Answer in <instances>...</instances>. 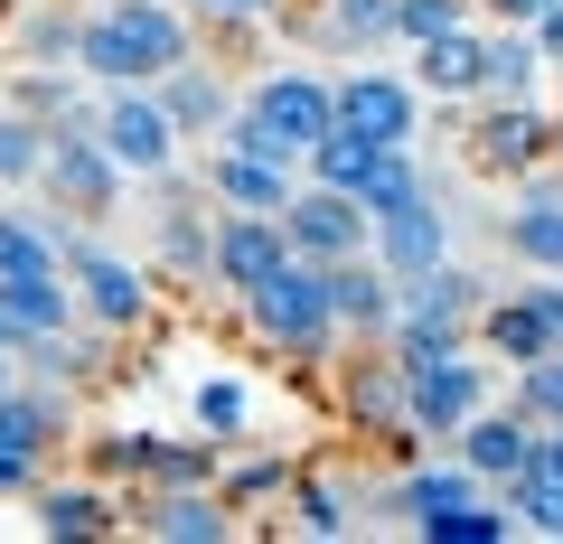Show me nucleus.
<instances>
[{
    "mask_svg": "<svg viewBox=\"0 0 563 544\" xmlns=\"http://www.w3.org/2000/svg\"><path fill=\"white\" fill-rule=\"evenodd\" d=\"M198 57V10L188 0H95L76 29V66L95 85H161Z\"/></svg>",
    "mask_w": 563,
    "mask_h": 544,
    "instance_id": "1",
    "label": "nucleus"
},
{
    "mask_svg": "<svg viewBox=\"0 0 563 544\" xmlns=\"http://www.w3.org/2000/svg\"><path fill=\"white\" fill-rule=\"evenodd\" d=\"M244 329H254L273 357H291V366H339V347H347V329H339V310H329V273L320 263H282L273 282H254L244 291Z\"/></svg>",
    "mask_w": 563,
    "mask_h": 544,
    "instance_id": "2",
    "label": "nucleus"
},
{
    "mask_svg": "<svg viewBox=\"0 0 563 544\" xmlns=\"http://www.w3.org/2000/svg\"><path fill=\"white\" fill-rule=\"evenodd\" d=\"M38 188H47V207H57V217L103 225L122 198H132V169L103 151L95 113H85V122H47V169H38Z\"/></svg>",
    "mask_w": 563,
    "mask_h": 544,
    "instance_id": "3",
    "label": "nucleus"
},
{
    "mask_svg": "<svg viewBox=\"0 0 563 544\" xmlns=\"http://www.w3.org/2000/svg\"><path fill=\"white\" fill-rule=\"evenodd\" d=\"M66 282H76V310L95 329H151V310H161V273L141 254H122V244H103V235H85L76 225V244H66Z\"/></svg>",
    "mask_w": 563,
    "mask_h": 544,
    "instance_id": "4",
    "label": "nucleus"
},
{
    "mask_svg": "<svg viewBox=\"0 0 563 544\" xmlns=\"http://www.w3.org/2000/svg\"><path fill=\"white\" fill-rule=\"evenodd\" d=\"M235 103L263 122V151H273V160H291V169H301V160H310V142L339 122V103H329V76H310V66H263V76L244 85Z\"/></svg>",
    "mask_w": 563,
    "mask_h": 544,
    "instance_id": "5",
    "label": "nucleus"
},
{
    "mask_svg": "<svg viewBox=\"0 0 563 544\" xmlns=\"http://www.w3.org/2000/svg\"><path fill=\"white\" fill-rule=\"evenodd\" d=\"M95 132H103V151H113L132 179H161V169H179V122H169V103L151 95V85H103V103H95Z\"/></svg>",
    "mask_w": 563,
    "mask_h": 544,
    "instance_id": "6",
    "label": "nucleus"
},
{
    "mask_svg": "<svg viewBox=\"0 0 563 544\" xmlns=\"http://www.w3.org/2000/svg\"><path fill=\"white\" fill-rule=\"evenodd\" d=\"M339 413H347V432L376 442V451H413L422 442L413 413H404V366H395V347H385V338H366V357L339 366Z\"/></svg>",
    "mask_w": 563,
    "mask_h": 544,
    "instance_id": "7",
    "label": "nucleus"
},
{
    "mask_svg": "<svg viewBox=\"0 0 563 544\" xmlns=\"http://www.w3.org/2000/svg\"><path fill=\"white\" fill-rule=\"evenodd\" d=\"M329 103H339L347 132H366V142H385V151H413L422 142V85L395 76V66H366L357 57L339 85H329Z\"/></svg>",
    "mask_w": 563,
    "mask_h": 544,
    "instance_id": "8",
    "label": "nucleus"
},
{
    "mask_svg": "<svg viewBox=\"0 0 563 544\" xmlns=\"http://www.w3.org/2000/svg\"><path fill=\"white\" fill-rule=\"evenodd\" d=\"M479 403H488V357H479V347L432 357V366H404V413H413L422 442H451Z\"/></svg>",
    "mask_w": 563,
    "mask_h": 544,
    "instance_id": "9",
    "label": "nucleus"
},
{
    "mask_svg": "<svg viewBox=\"0 0 563 544\" xmlns=\"http://www.w3.org/2000/svg\"><path fill=\"white\" fill-rule=\"evenodd\" d=\"M282 263H291V235H282V217H263V207H217V244H207V282H217L225 301H244L254 282H273Z\"/></svg>",
    "mask_w": 563,
    "mask_h": 544,
    "instance_id": "10",
    "label": "nucleus"
},
{
    "mask_svg": "<svg viewBox=\"0 0 563 544\" xmlns=\"http://www.w3.org/2000/svg\"><path fill=\"white\" fill-rule=\"evenodd\" d=\"M282 235H291V254H301V263H339V254H366L376 217H366L347 188L301 179V188H291V207H282Z\"/></svg>",
    "mask_w": 563,
    "mask_h": 544,
    "instance_id": "11",
    "label": "nucleus"
},
{
    "mask_svg": "<svg viewBox=\"0 0 563 544\" xmlns=\"http://www.w3.org/2000/svg\"><path fill=\"white\" fill-rule=\"evenodd\" d=\"M122 525L132 535H161V544H225L235 535V507L217 488H132L122 498Z\"/></svg>",
    "mask_w": 563,
    "mask_h": 544,
    "instance_id": "12",
    "label": "nucleus"
},
{
    "mask_svg": "<svg viewBox=\"0 0 563 544\" xmlns=\"http://www.w3.org/2000/svg\"><path fill=\"white\" fill-rule=\"evenodd\" d=\"M470 160L498 169V179H517V169L554 160V122H544V103H536V95L479 103V122H470Z\"/></svg>",
    "mask_w": 563,
    "mask_h": 544,
    "instance_id": "13",
    "label": "nucleus"
},
{
    "mask_svg": "<svg viewBox=\"0 0 563 544\" xmlns=\"http://www.w3.org/2000/svg\"><path fill=\"white\" fill-rule=\"evenodd\" d=\"M29 507H38V535L47 544H103V535H122V488L113 479H38L29 488Z\"/></svg>",
    "mask_w": 563,
    "mask_h": 544,
    "instance_id": "14",
    "label": "nucleus"
},
{
    "mask_svg": "<svg viewBox=\"0 0 563 544\" xmlns=\"http://www.w3.org/2000/svg\"><path fill=\"white\" fill-rule=\"evenodd\" d=\"M320 273H329V310H339V329H347L357 347L395 329V310H404V282L385 273L376 254H339V263H320Z\"/></svg>",
    "mask_w": 563,
    "mask_h": 544,
    "instance_id": "15",
    "label": "nucleus"
},
{
    "mask_svg": "<svg viewBox=\"0 0 563 544\" xmlns=\"http://www.w3.org/2000/svg\"><path fill=\"white\" fill-rule=\"evenodd\" d=\"M113 347H122V329L66 320V329H47V338H20V366H29V376H47V385H66V395H85V385L113 376Z\"/></svg>",
    "mask_w": 563,
    "mask_h": 544,
    "instance_id": "16",
    "label": "nucleus"
},
{
    "mask_svg": "<svg viewBox=\"0 0 563 544\" xmlns=\"http://www.w3.org/2000/svg\"><path fill=\"white\" fill-rule=\"evenodd\" d=\"M198 188H207L217 207H263V217H282V207H291V188H301V169H291V160H254V151L207 142Z\"/></svg>",
    "mask_w": 563,
    "mask_h": 544,
    "instance_id": "17",
    "label": "nucleus"
},
{
    "mask_svg": "<svg viewBox=\"0 0 563 544\" xmlns=\"http://www.w3.org/2000/svg\"><path fill=\"white\" fill-rule=\"evenodd\" d=\"M536 442H544V432H536V423H526L517 403H479V413H470V423H461V432H451V451H461V460H470V469H479V479H488V488H507V479H517V469H526V460H536Z\"/></svg>",
    "mask_w": 563,
    "mask_h": 544,
    "instance_id": "18",
    "label": "nucleus"
},
{
    "mask_svg": "<svg viewBox=\"0 0 563 544\" xmlns=\"http://www.w3.org/2000/svg\"><path fill=\"white\" fill-rule=\"evenodd\" d=\"M366 254L395 273V282H413V273H432V263L451 254V217L442 198H422V207H395V217H376V235H366Z\"/></svg>",
    "mask_w": 563,
    "mask_h": 544,
    "instance_id": "19",
    "label": "nucleus"
},
{
    "mask_svg": "<svg viewBox=\"0 0 563 544\" xmlns=\"http://www.w3.org/2000/svg\"><path fill=\"white\" fill-rule=\"evenodd\" d=\"M151 95L169 103V122H179V142H217L225 132V113H235V85L217 76V66H207V47L188 66H169L161 85H151Z\"/></svg>",
    "mask_w": 563,
    "mask_h": 544,
    "instance_id": "20",
    "label": "nucleus"
},
{
    "mask_svg": "<svg viewBox=\"0 0 563 544\" xmlns=\"http://www.w3.org/2000/svg\"><path fill=\"white\" fill-rule=\"evenodd\" d=\"M282 507H291V535H310V544H347L357 535V488H347L339 469H291Z\"/></svg>",
    "mask_w": 563,
    "mask_h": 544,
    "instance_id": "21",
    "label": "nucleus"
},
{
    "mask_svg": "<svg viewBox=\"0 0 563 544\" xmlns=\"http://www.w3.org/2000/svg\"><path fill=\"white\" fill-rule=\"evenodd\" d=\"M76 217L57 207H0V273H66Z\"/></svg>",
    "mask_w": 563,
    "mask_h": 544,
    "instance_id": "22",
    "label": "nucleus"
},
{
    "mask_svg": "<svg viewBox=\"0 0 563 544\" xmlns=\"http://www.w3.org/2000/svg\"><path fill=\"white\" fill-rule=\"evenodd\" d=\"M470 338H479L498 366H526V357H544V347H563L554 329H544V310L526 301V282H517V291H488V310L470 320Z\"/></svg>",
    "mask_w": 563,
    "mask_h": 544,
    "instance_id": "23",
    "label": "nucleus"
},
{
    "mask_svg": "<svg viewBox=\"0 0 563 544\" xmlns=\"http://www.w3.org/2000/svg\"><path fill=\"white\" fill-rule=\"evenodd\" d=\"M0 320H10V347H20V338H47V329L85 320V310H76L66 273H0Z\"/></svg>",
    "mask_w": 563,
    "mask_h": 544,
    "instance_id": "24",
    "label": "nucleus"
},
{
    "mask_svg": "<svg viewBox=\"0 0 563 544\" xmlns=\"http://www.w3.org/2000/svg\"><path fill=\"white\" fill-rule=\"evenodd\" d=\"M536 76H554L536 47V29H488L479 38V85H470V103H507V95H536Z\"/></svg>",
    "mask_w": 563,
    "mask_h": 544,
    "instance_id": "25",
    "label": "nucleus"
},
{
    "mask_svg": "<svg viewBox=\"0 0 563 544\" xmlns=\"http://www.w3.org/2000/svg\"><path fill=\"white\" fill-rule=\"evenodd\" d=\"M479 38L488 29L470 20V29H442V38H422V47H404V76L422 85V95H451V103H470V85H479Z\"/></svg>",
    "mask_w": 563,
    "mask_h": 544,
    "instance_id": "26",
    "label": "nucleus"
},
{
    "mask_svg": "<svg viewBox=\"0 0 563 544\" xmlns=\"http://www.w3.org/2000/svg\"><path fill=\"white\" fill-rule=\"evenodd\" d=\"M225 469V442H169V432H141V479L132 488H217Z\"/></svg>",
    "mask_w": 563,
    "mask_h": 544,
    "instance_id": "27",
    "label": "nucleus"
},
{
    "mask_svg": "<svg viewBox=\"0 0 563 544\" xmlns=\"http://www.w3.org/2000/svg\"><path fill=\"white\" fill-rule=\"evenodd\" d=\"M404 310H432V320H479V310H488V273H470L461 254H442L432 273H413V282H404Z\"/></svg>",
    "mask_w": 563,
    "mask_h": 544,
    "instance_id": "28",
    "label": "nucleus"
},
{
    "mask_svg": "<svg viewBox=\"0 0 563 544\" xmlns=\"http://www.w3.org/2000/svg\"><path fill=\"white\" fill-rule=\"evenodd\" d=\"M395 488H404V535H413L422 517H442V507H461V498H479L488 479H479V469L461 460V451H451V460H413V469H404Z\"/></svg>",
    "mask_w": 563,
    "mask_h": 544,
    "instance_id": "29",
    "label": "nucleus"
},
{
    "mask_svg": "<svg viewBox=\"0 0 563 544\" xmlns=\"http://www.w3.org/2000/svg\"><path fill=\"white\" fill-rule=\"evenodd\" d=\"M188 413H198V432H207V442H244L263 403H254V385H244V376H225V366H207V376L188 385Z\"/></svg>",
    "mask_w": 563,
    "mask_h": 544,
    "instance_id": "30",
    "label": "nucleus"
},
{
    "mask_svg": "<svg viewBox=\"0 0 563 544\" xmlns=\"http://www.w3.org/2000/svg\"><path fill=\"white\" fill-rule=\"evenodd\" d=\"M376 160H385V142H366V132H347V122H329L320 142H310L301 179H320V188H347V198H357V188L376 179Z\"/></svg>",
    "mask_w": 563,
    "mask_h": 544,
    "instance_id": "31",
    "label": "nucleus"
},
{
    "mask_svg": "<svg viewBox=\"0 0 563 544\" xmlns=\"http://www.w3.org/2000/svg\"><path fill=\"white\" fill-rule=\"evenodd\" d=\"M320 38L339 47L347 66L376 57V47H395V0H320Z\"/></svg>",
    "mask_w": 563,
    "mask_h": 544,
    "instance_id": "32",
    "label": "nucleus"
},
{
    "mask_svg": "<svg viewBox=\"0 0 563 544\" xmlns=\"http://www.w3.org/2000/svg\"><path fill=\"white\" fill-rule=\"evenodd\" d=\"M385 347H395V366H432V357H461V347H479V338H470V320H432V310H395Z\"/></svg>",
    "mask_w": 563,
    "mask_h": 544,
    "instance_id": "33",
    "label": "nucleus"
},
{
    "mask_svg": "<svg viewBox=\"0 0 563 544\" xmlns=\"http://www.w3.org/2000/svg\"><path fill=\"white\" fill-rule=\"evenodd\" d=\"M76 29H85L76 0H38L20 20V66H76Z\"/></svg>",
    "mask_w": 563,
    "mask_h": 544,
    "instance_id": "34",
    "label": "nucleus"
},
{
    "mask_svg": "<svg viewBox=\"0 0 563 544\" xmlns=\"http://www.w3.org/2000/svg\"><path fill=\"white\" fill-rule=\"evenodd\" d=\"M291 469H301V460H282V451H244V460L217 469V498L235 507V517H244V507H273L282 488H291Z\"/></svg>",
    "mask_w": 563,
    "mask_h": 544,
    "instance_id": "35",
    "label": "nucleus"
},
{
    "mask_svg": "<svg viewBox=\"0 0 563 544\" xmlns=\"http://www.w3.org/2000/svg\"><path fill=\"white\" fill-rule=\"evenodd\" d=\"M38 169H47V122L0 103V188H38Z\"/></svg>",
    "mask_w": 563,
    "mask_h": 544,
    "instance_id": "36",
    "label": "nucleus"
},
{
    "mask_svg": "<svg viewBox=\"0 0 563 544\" xmlns=\"http://www.w3.org/2000/svg\"><path fill=\"white\" fill-rule=\"evenodd\" d=\"M507 507H517L526 535H554V544H563V479H554L544 460H526L517 479H507Z\"/></svg>",
    "mask_w": 563,
    "mask_h": 544,
    "instance_id": "37",
    "label": "nucleus"
},
{
    "mask_svg": "<svg viewBox=\"0 0 563 544\" xmlns=\"http://www.w3.org/2000/svg\"><path fill=\"white\" fill-rule=\"evenodd\" d=\"M507 403H517L526 423H563V347H544V357H526L517 366V385H507Z\"/></svg>",
    "mask_w": 563,
    "mask_h": 544,
    "instance_id": "38",
    "label": "nucleus"
},
{
    "mask_svg": "<svg viewBox=\"0 0 563 544\" xmlns=\"http://www.w3.org/2000/svg\"><path fill=\"white\" fill-rule=\"evenodd\" d=\"M422 198H432V179H422V160H413V151H385V160H376V179L357 188V207H366V217H395V207H422Z\"/></svg>",
    "mask_w": 563,
    "mask_h": 544,
    "instance_id": "39",
    "label": "nucleus"
},
{
    "mask_svg": "<svg viewBox=\"0 0 563 544\" xmlns=\"http://www.w3.org/2000/svg\"><path fill=\"white\" fill-rule=\"evenodd\" d=\"M442 29H470V0H395V47H422Z\"/></svg>",
    "mask_w": 563,
    "mask_h": 544,
    "instance_id": "40",
    "label": "nucleus"
},
{
    "mask_svg": "<svg viewBox=\"0 0 563 544\" xmlns=\"http://www.w3.org/2000/svg\"><path fill=\"white\" fill-rule=\"evenodd\" d=\"M207 29H263V20H282V0H188Z\"/></svg>",
    "mask_w": 563,
    "mask_h": 544,
    "instance_id": "41",
    "label": "nucleus"
},
{
    "mask_svg": "<svg viewBox=\"0 0 563 544\" xmlns=\"http://www.w3.org/2000/svg\"><path fill=\"white\" fill-rule=\"evenodd\" d=\"M38 479H47V460H29V451H10V442H0V498H29Z\"/></svg>",
    "mask_w": 563,
    "mask_h": 544,
    "instance_id": "42",
    "label": "nucleus"
},
{
    "mask_svg": "<svg viewBox=\"0 0 563 544\" xmlns=\"http://www.w3.org/2000/svg\"><path fill=\"white\" fill-rule=\"evenodd\" d=\"M479 10H488V20H507V29H536L554 0H479Z\"/></svg>",
    "mask_w": 563,
    "mask_h": 544,
    "instance_id": "43",
    "label": "nucleus"
},
{
    "mask_svg": "<svg viewBox=\"0 0 563 544\" xmlns=\"http://www.w3.org/2000/svg\"><path fill=\"white\" fill-rule=\"evenodd\" d=\"M536 47H544V66H563V0H554V10L536 20Z\"/></svg>",
    "mask_w": 563,
    "mask_h": 544,
    "instance_id": "44",
    "label": "nucleus"
},
{
    "mask_svg": "<svg viewBox=\"0 0 563 544\" xmlns=\"http://www.w3.org/2000/svg\"><path fill=\"white\" fill-rule=\"evenodd\" d=\"M536 460H544V469H554V479H563V423H544V442H536Z\"/></svg>",
    "mask_w": 563,
    "mask_h": 544,
    "instance_id": "45",
    "label": "nucleus"
},
{
    "mask_svg": "<svg viewBox=\"0 0 563 544\" xmlns=\"http://www.w3.org/2000/svg\"><path fill=\"white\" fill-rule=\"evenodd\" d=\"M10 385H20V347H0V395H10Z\"/></svg>",
    "mask_w": 563,
    "mask_h": 544,
    "instance_id": "46",
    "label": "nucleus"
},
{
    "mask_svg": "<svg viewBox=\"0 0 563 544\" xmlns=\"http://www.w3.org/2000/svg\"><path fill=\"white\" fill-rule=\"evenodd\" d=\"M0 347H10V320H0Z\"/></svg>",
    "mask_w": 563,
    "mask_h": 544,
    "instance_id": "47",
    "label": "nucleus"
},
{
    "mask_svg": "<svg viewBox=\"0 0 563 544\" xmlns=\"http://www.w3.org/2000/svg\"><path fill=\"white\" fill-rule=\"evenodd\" d=\"M554 85H563V66H554Z\"/></svg>",
    "mask_w": 563,
    "mask_h": 544,
    "instance_id": "48",
    "label": "nucleus"
}]
</instances>
